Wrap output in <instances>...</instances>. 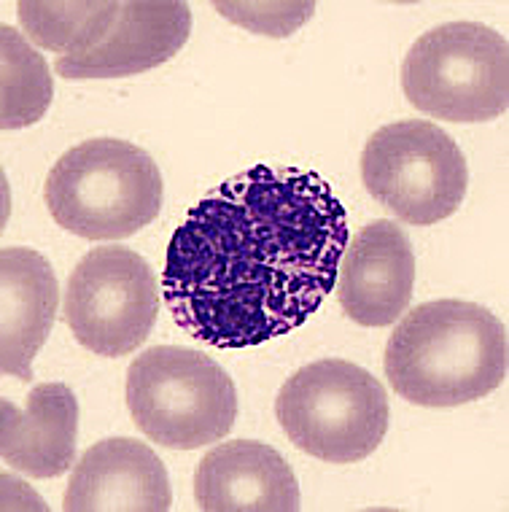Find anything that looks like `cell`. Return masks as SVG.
I'll return each mask as SVG.
<instances>
[{"label":"cell","instance_id":"cell-1","mask_svg":"<svg viewBox=\"0 0 509 512\" xmlns=\"http://www.w3.org/2000/svg\"><path fill=\"white\" fill-rule=\"evenodd\" d=\"M348 240L324 178L256 165L202 197L170 238L162 300L178 329L221 351L270 343L334 292Z\"/></svg>","mask_w":509,"mask_h":512},{"label":"cell","instance_id":"cell-2","mask_svg":"<svg viewBox=\"0 0 509 512\" xmlns=\"http://www.w3.org/2000/svg\"><path fill=\"white\" fill-rule=\"evenodd\" d=\"M383 367L391 389L413 405H469L507 378V327L477 302H423L399 318Z\"/></svg>","mask_w":509,"mask_h":512},{"label":"cell","instance_id":"cell-3","mask_svg":"<svg viewBox=\"0 0 509 512\" xmlns=\"http://www.w3.org/2000/svg\"><path fill=\"white\" fill-rule=\"evenodd\" d=\"M162 173L149 151L119 138H92L62 154L44 184L46 208L84 240L130 238L159 216Z\"/></svg>","mask_w":509,"mask_h":512},{"label":"cell","instance_id":"cell-4","mask_svg":"<svg viewBox=\"0 0 509 512\" xmlns=\"http://www.w3.org/2000/svg\"><path fill=\"white\" fill-rule=\"evenodd\" d=\"M124 399L135 426L170 451H197L224 440L237 421V389L211 356L181 345H154L127 370Z\"/></svg>","mask_w":509,"mask_h":512},{"label":"cell","instance_id":"cell-5","mask_svg":"<svg viewBox=\"0 0 509 512\" xmlns=\"http://www.w3.org/2000/svg\"><path fill=\"white\" fill-rule=\"evenodd\" d=\"M275 415L291 445L326 464L369 459L391 421L380 380L345 359L299 367L278 391Z\"/></svg>","mask_w":509,"mask_h":512},{"label":"cell","instance_id":"cell-6","mask_svg":"<svg viewBox=\"0 0 509 512\" xmlns=\"http://www.w3.org/2000/svg\"><path fill=\"white\" fill-rule=\"evenodd\" d=\"M402 89L442 122H491L509 106L507 38L480 22L431 27L404 57Z\"/></svg>","mask_w":509,"mask_h":512},{"label":"cell","instance_id":"cell-7","mask_svg":"<svg viewBox=\"0 0 509 512\" xmlns=\"http://www.w3.org/2000/svg\"><path fill=\"white\" fill-rule=\"evenodd\" d=\"M361 178L372 200L415 227L450 219L469 189L464 151L426 119L375 130L361 154Z\"/></svg>","mask_w":509,"mask_h":512},{"label":"cell","instance_id":"cell-8","mask_svg":"<svg viewBox=\"0 0 509 512\" xmlns=\"http://www.w3.org/2000/svg\"><path fill=\"white\" fill-rule=\"evenodd\" d=\"M157 316V275L132 248H92L68 278L65 321L92 354L116 359L138 351Z\"/></svg>","mask_w":509,"mask_h":512},{"label":"cell","instance_id":"cell-9","mask_svg":"<svg viewBox=\"0 0 509 512\" xmlns=\"http://www.w3.org/2000/svg\"><path fill=\"white\" fill-rule=\"evenodd\" d=\"M413 286V243L396 221H372L348 240L334 289L345 316L359 327L399 321L413 300Z\"/></svg>","mask_w":509,"mask_h":512},{"label":"cell","instance_id":"cell-10","mask_svg":"<svg viewBox=\"0 0 509 512\" xmlns=\"http://www.w3.org/2000/svg\"><path fill=\"white\" fill-rule=\"evenodd\" d=\"M192 36L184 0H124L106 41L76 57H57L62 79H124L165 65Z\"/></svg>","mask_w":509,"mask_h":512},{"label":"cell","instance_id":"cell-11","mask_svg":"<svg viewBox=\"0 0 509 512\" xmlns=\"http://www.w3.org/2000/svg\"><path fill=\"white\" fill-rule=\"evenodd\" d=\"M173 504L170 475L149 445L108 437L84 451L68 480V512H165Z\"/></svg>","mask_w":509,"mask_h":512},{"label":"cell","instance_id":"cell-12","mask_svg":"<svg viewBox=\"0 0 509 512\" xmlns=\"http://www.w3.org/2000/svg\"><path fill=\"white\" fill-rule=\"evenodd\" d=\"M194 499L205 512H294L302 504L289 461L256 440L205 453L194 472Z\"/></svg>","mask_w":509,"mask_h":512},{"label":"cell","instance_id":"cell-13","mask_svg":"<svg viewBox=\"0 0 509 512\" xmlns=\"http://www.w3.org/2000/svg\"><path fill=\"white\" fill-rule=\"evenodd\" d=\"M60 310V283L44 254L3 248L0 256V364L3 375L30 383L33 359L44 348Z\"/></svg>","mask_w":509,"mask_h":512},{"label":"cell","instance_id":"cell-14","mask_svg":"<svg viewBox=\"0 0 509 512\" xmlns=\"http://www.w3.org/2000/svg\"><path fill=\"white\" fill-rule=\"evenodd\" d=\"M79 399L62 383H38L25 407L3 399L0 456L14 472L33 480H54L76 459Z\"/></svg>","mask_w":509,"mask_h":512},{"label":"cell","instance_id":"cell-15","mask_svg":"<svg viewBox=\"0 0 509 512\" xmlns=\"http://www.w3.org/2000/svg\"><path fill=\"white\" fill-rule=\"evenodd\" d=\"M119 11L122 0H27L17 6L27 41L60 57H76L106 41Z\"/></svg>","mask_w":509,"mask_h":512},{"label":"cell","instance_id":"cell-16","mask_svg":"<svg viewBox=\"0 0 509 512\" xmlns=\"http://www.w3.org/2000/svg\"><path fill=\"white\" fill-rule=\"evenodd\" d=\"M49 65L17 27H0V124L22 130L44 119L52 106Z\"/></svg>","mask_w":509,"mask_h":512},{"label":"cell","instance_id":"cell-17","mask_svg":"<svg viewBox=\"0 0 509 512\" xmlns=\"http://www.w3.org/2000/svg\"><path fill=\"white\" fill-rule=\"evenodd\" d=\"M216 9L232 22L264 36L283 38L313 17L316 3H216Z\"/></svg>","mask_w":509,"mask_h":512}]
</instances>
